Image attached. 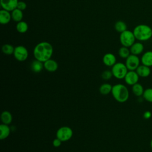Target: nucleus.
Listing matches in <instances>:
<instances>
[{"instance_id":"393cba45","label":"nucleus","mask_w":152,"mask_h":152,"mask_svg":"<svg viewBox=\"0 0 152 152\" xmlns=\"http://www.w3.org/2000/svg\"><path fill=\"white\" fill-rule=\"evenodd\" d=\"M118 55L121 58L126 59L131 55V52L129 48L122 46L118 50Z\"/></svg>"},{"instance_id":"2f4dec72","label":"nucleus","mask_w":152,"mask_h":152,"mask_svg":"<svg viewBox=\"0 0 152 152\" xmlns=\"http://www.w3.org/2000/svg\"><path fill=\"white\" fill-rule=\"evenodd\" d=\"M150 147L152 149V139L151 140V141H150Z\"/></svg>"},{"instance_id":"a211bd4d","label":"nucleus","mask_w":152,"mask_h":152,"mask_svg":"<svg viewBox=\"0 0 152 152\" xmlns=\"http://www.w3.org/2000/svg\"><path fill=\"white\" fill-rule=\"evenodd\" d=\"M11 132V129L8 125L1 124L0 125V139L5 140L8 137Z\"/></svg>"},{"instance_id":"9b49d317","label":"nucleus","mask_w":152,"mask_h":152,"mask_svg":"<svg viewBox=\"0 0 152 152\" xmlns=\"http://www.w3.org/2000/svg\"><path fill=\"white\" fill-rule=\"evenodd\" d=\"M102 61L106 66H113L116 63V58L114 54L107 53L103 56Z\"/></svg>"},{"instance_id":"aec40b11","label":"nucleus","mask_w":152,"mask_h":152,"mask_svg":"<svg viewBox=\"0 0 152 152\" xmlns=\"http://www.w3.org/2000/svg\"><path fill=\"white\" fill-rule=\"evenodd\" d=\"M11 14L12 20L18 23V22L22 21V20L23 18V11H21L18 8H15L11 12Z\"/></svg>"},{"instance_id":"0eeeda50","label":"nucleus","mask_w":152,"mask_h":152,"mask_svg":"<svg viewBox=\"0 0 152 152\" xmlns=\"http://www.w3.org/2000/svg\"><path fill=\"white\" fill-rule=\"evenodd\" d=\"M13 55L17 61L23 62L27 59L28 56V52L25 46L18 45L15 47Z\"/></svg>"},{"instance_id":"5701e85b","label":"nucleus","mask_w":152,"mask_h":152,"mask_svg":"<svg viewBox=\"0 0 152 152\" xmlns=\"http://www.w3.org/2000/svg\"><path fill=\"white\" fill-rule=\"evenodd\" d=\"M112 86L109 83H104L99 87V91L103 95H107L112 92Z\"/></svg>"},{"instance_id":"423d86ee","label":"nucleus","mask_w":152,"mask_h":152,"mask_svg":"<svg viewBox=\"0 0 152 152\" xmlns=\"http://www.w3.org/2000/svg\"><path fill=\"white\" fill-rule=\"evenodd\" d=\"M73 135L72 129L68 126H62L56 131V137L62 142H65L69 140Z\"/></svg>"},{"instance_id":"6ab92c4d","label":"nucleus","mask_w":152,"mask_h":152,"mask_svg":"<svg viewBox=\"0 0 152 152\" xmlns=\"http://www.w3.org/2000/svg\"><path fill=\"white\" fill-rule=\"evenodd\" d=\"M1 120L2 124L9 125L12 122V116L10 112L8 110H4L1 113Z\"/></svg>"},{"instance_id":"9d476101","label":"nucleus","mask_w":152,"mask_h":152,"mask_svg":"<svg viewBox=\"0 0 152 152\" xmlns=\"http://www.w3.org/2000/svg\"><path fill=\"white\" fill-rule=\"evenodd\" d=\"M18 0H0V4L2 9L11 12L17 8Z\"/></svg>"},{"instance_id":"dca6fc26","label":"nucleus","mask_w":152,"mask_h":152,"mask_svg":"<svg viewBox=\"0 0 152 152\" xmlns=\"http://www.w3.org/2000/svg\"><path fill=\"white\" fill-rule=\"evenodd\" d=\"M141 64L147 66H152V51L148 50L144 52L141 58Z\"/></svg>"},{"instance_id":"c756f323","label":"nucleus","mask_w":152,"mask_h":152,"mask_svg":"<svg viewBox=\"0 0 152 152\" xmlns=\"http://www.w3.org/2000/svg\"><path fill=\"white\" fill-rule=\"evenodd\" d=\"M62 142L59 138H55V139L53 140V141H52V144H53V147H59L61 146Z\"/></svg>"},{"instance_id":"6e6552de","label":"nucleus","mask_w":152,"mask_h":152,"mask_svg":"<svg viewBox=\"0 0 152 152\" xmlns=\"http://www.w3.org/2000/svg\"><path fill=\"white\" fill-rule=\"evenodd\" d=\"M141 59L137 55L131 54L125 60V65L128 71H135L140 65Z\"/></svg>"},{"instance_id":"7ed1b4c3","label":"nucleus","mask_w":152,"mask_h":152,"mask_svg":"<svg viewBox=\"0 0 152 152\" xmlns=\"http://www.w3.org/2000/svg\"><path fill=\"white\" fill-rule=\"evenodd\" d=\"M136 40L140 42L147 41L152 37V28L145 24H140L135 26L133 30Z\"/></svg>"},{"instance_id":"39448f33","label":"nucleus","mask_w":152,"mask_h":152,"mask_svg":"<svg viewBox=\"0 0 152 152\" xmlns=\"http://www.w3.org/2000/svg\"><path fill=\"white\" fill-rule=\"evenodd\" d=\"M112 72L113 76L117 79H124L128 69L125 65L122 62H116L113 66H112Z\"/></svg>"},{"instance_id":"f03ea898","label":"nucleus","mask_w":152,"mask_h":152,"mask_svg":"<svg viewBox=\"0 0 152 152\" xmlns=\"http://www.w3.org/2000/svg\"><path fill=\"white\" fill-rule=\"evenodd\" d=\"M111 93L114 99L119 103L126 102L129 96L128 88L122 84H116L113 86Z\"/></svg>"},{"instance_id":"7c9ffc66","label":"nucleus","mask_w":152,"mask_h":152,"mask_svg":"<svg viewBox=\"0 0 152 152\" xmlns=\"http://www.w3.org/2000/svg\"><path fill=\"white\" fill-rule=\"evenodd\" d=\"M152 116V113L149 110H147L145 111L144 113H143V118L145 119H150Z\"/></svg>"},{"instance_id":"f3484780","label":"nucleus","mask_w":152,"mask_h":152,"mask_svg":"<svg viewBox=\"0 0 152 152\" xmlns=\"http://www.w3.org/2000/svg\"><path fill=\"white\" fill-rule=\"evenodd\" d=\"M43 68V62L36 59L34 61H33L30 64L31 70L35 73H39L41 72Z\"/></svg>"},{"instance_id":"1a4fd4ad","label":"nucleus","mask_w":152,"mask_h":152,"mask_svg":"<svg viewBox=\"0 0 152 152\" xmlns=\"http://www.w3.org/2000/svg\"><path fill=\"white\" fill-rule=\"evenodd\" d=\"M139 78L140 77L136 71H128L124 78V80L126 84L132 86L138 82Z\"/></svg>"},{"instance_id":"2eb2a0df","label":"nucleus","mask_w":152,"mask_h":152,"mask_svg":"<svg viewBox=\"0 0 152 152\" xmlns=\"http://www.w3.org/2000/svg\"><path fill=\"white\" fill-rule=\"evenodd\" d=\"M140 77L145 78L148 77L151 74L150 67L144 65L143 64L140 65V66L135 70Z\"/></svg>"},{"instance_id":"ddd939ff","label":"nucleus","mask_w":152,"mask_h":152,"mask_svg":"<svg viewBox=\"0 0 152 152\" xmlns=\"http://www.w3.org/2000/svg\"><path fill=\"white\" fill-rule=\"evenodd\" d=\"M144 49V45L140 42H135L129 48L131 54H133L137 56L141 54L143 52Z\"/></svg>"},{"instance_id":"a878e982","label":"nucleus","mask_w":152,"mask_h":152,"mask_svg":"<svg viewBox=\"0 0 152 152\" xmlns=\"http://www.w3.org/2000/svg\"><path fill=\"white\" fill-rule=\"evenodd\" d=\"M14 49L15 48L12 45L8 43H6L2 46V52L7 55H13Z\"/></svg>"},{"instance_id":"f257e3e1","label":"nucleus","mask_w":152,"mask_h":152,"mask_svg":"<svg viewBox=\"0 0 152 152\" xmlns=\"http://www.w3.org/2000/svg\"><path fill=\"white\" fill-rule=\"evenodd\" d=\"M53 53L52 45L48 42L38 43L34 48L33 56L34 58L42 62L51 58Z\"/></svg>"},{"instance_id":"f8f14e48","label":"nucleus","mask_w":152,"mask_h":152,"mask_svg":"<svg viewBox=\"0 0 152 152\" xmlns=\"http://www.w3.org/2000/svg\"><path fill=\"white\" fill-rule=\"evenodd\" d=\"M44 68L48 72H53L56 71L58 68V64L57 62L52 59H49L43 62Z\"/></svg>"},{"instance_id":"20e7f679","label":"nucleus","mask_w":152,"mask_h":152,"mask_svg":"<svg viewBox=\"0 0 152 152\" xmlns=\"http://www.w3.org/2000/svg\"><path fill=\"white\" fill-rule=\"evenodd\" d=\"M135 37L133 31L126 30L120 33L119 41L122 46L130 48L135 42Z\"/></svg>"},{"instance_id":"b1692460","label":"nucleus","mask_w":152,"mask_h":152,"mask_svg":"<svg viewBox=\"0 0 152 152\" xmlns=\"http://www.w3.org/2000/svg\"><path fill=\"white\" fill-rule=\"evenodd\" d=\"M114 27L115 30L118 33H122L123 31L127 30V25L123 21H118L115 23L114 25Z\"/></svg>"},{"instance_id":"c85d7f7f","label":"nucleus","mask_w":152,"mask_h":152,"mask_svg":"<svg viewBox=\"0 0 152 152\" xmlns=\"http://www.w3.org/2000/svg\"><path fill=\"white\" fill-rule=\"evenodd\" d=\"M27 8V4L25 2L23 1H19L17 4V8L21 10V11H24Z\"/></svg>"},{"instance_id":"412c9836","label":"nucleus","mask_w":152,"mask_h":152,"mask_svg":"<svg viewBox=\"0 0 152 152\" xmlns=\"http://www.w3.org/2000/svg\"><path fill=\"white\" fill-rule=\"evenodd\" d=\"M132 91L135 96L140 97L141 96H142L144 89L141 84L137 83L132 86Z\"/></svg>"},{"instance_id":"cd10ccee","label":"nucleus","mask_w":152,"mask_h":152,"mask_svg":"<svg viewBox=\"0 0 152 152\" xmlns=\"http://www.w3.org/2000/svg\"><path fill=\"white\" fill-rule=\"evenodd\" d=\"M113 76L112 71H109V70H105L104 71L101 75L102 78L104 80H110Z\"/></svg>"},{"instance_id":"bb28decb","label":"nucleus","mask_w":152,"mask_h":152,"mask_svg":"<svg viewBox=\"0 0 152 152\" xmlns=\"http://www.w3.org/2000/svg\"><path fill=\"white\" fill-rule=\"evenodd\" d=\"M142 97L147 102L152 103V88H147L145 89L142 94Z\"/></svg>"},{"instance_id":"4be33fe9","label":"nucleus","mask_w":152,"mask_h":152,"mask_svg":"<svg viewBox=\"0 0 152 152\" xmlns=\"http://www.w3.org/2000/svg\"><path fill=\"white\" fill-rule=\"evenodd\" d=\"M28 29V24L24 21L18 22L16 24V30L20 33H25Z\"/></svg>"},{"instance_id":"4468645a","label":"nucleus","mask_w":152,"mask_h":152,"mask_svg":"<svg viewBox=\"0 0 152 152\" xmlns=\"http://www.w3.org/2000/svg\"><path fill=\"white\" fill-rule=\"evenodd\" d=\"M12 20L10 11L2 9L0 11V23L2 25L8 24Z\"/></svg>"}]
</instances>
